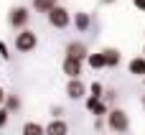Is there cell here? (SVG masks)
Returning a JSON list of instances; mask_svg holds the SVG:
<instances>
[{
  "label": "cell",
  "instance_id": "7402d4cb",
  "mask_svg": "<svg viewBox=\"0 0 145 135\" xmlns=\"http://www.w3.org/2000/svg\"><path fill=\"white\" fill-rule=\"evenodd\" d=\"M51 112H54V117H61V112H64V110H61V107H59V105H56V107H54V110H51Z\"/></svg>",
  "mask_w": 145,
  "mask_h": 135
},
{
  "label": "cell",
  "instance_id": "8fae6325",
  "mask_svg": "<svg viewBox=\"0 0 145 135\" xmlns=\"http://www.w3.org/2000/svg\"><path fill=\"white\" fill-rule=\"evenodd\" d=\"M102 54H105V64H107V69H115V66H120V61H122V54H120V48H115V46H107V48H102Z\"/></svg>",
  "mask_w": 145,
  "mask_h": 135
},
{
  "label": "cell",
  "instance_id": "9a60e30c",
  "mask_svg": "<svg viewBox=\"0 0 145 135\" xmlns=\"http://www.w3.org/2000/svg\"><path fill=\"white\" fill-rule=\"evenodd\" d=\"M3 107H5L10 115H13V112H18V110H20V97H18V94H5Z\"/></svg>",
  "mask_w": 145,
  "mask_h": 135
},
{
  "label": "cell",
  "instance_id": "d6986e66",
  "mask_svg": "<svg viewBox=\"0 0 145 135\" xmlns=\"http://www.w3.org/2000/svg\"><path fill=\"white\" fill-rule=\"evenodd\" d=\"M115 97H117V92H115V89H107V92L102 94V100H105L107 105H112V102H115Z\"/></svg>",
  "mask_w": 145,
  "mask_h": 135
},
{
  "label": "cell",
  "instance_id": "603a6c76",
  "mask_svg": "<svg viewBox=\"0 0 145 135\" xmlns=\"http://www.w3.org/2000/svg\"><path fill=\"white\" fill-rule=\"evenodd\" d=\"M5 94H8V92H5V89L0 87V107H3V102H5Z\"/></svg>",
  "mask_w": 145,
  "mask_h": 135
},
{
  "label": "cell",
  "instance_id": "d4e9b609",
  "mask_svg": "<svg viewBox=\"0 0 145 135\" xmlns=\"http://www.w3.org/2000/svg\"><path fill=\"white\" fill-rule=\"evenodd\" d=\"M140 105H143V110H145V94H143V97H140Z\"/></svg>",
  "mask_w": 145,
  "mask_h": 135
},
{
  "label": "cell",
  "instance_id": "ac0fdd59",
  "mask_svg": "<svg viewBox=\"0 0 145 135\" xmlns=\"http://www.w3.org/2000/svg\"><path fill=\"white\" fill-rule=\"evenodd\" d=\"M8 120H10V112H8L5 107H0V130L8 125Z\"/></svg>",
  "mask_w": 145,
  "mask_h": 135
},
{
  "label": "cell",
  "instance_id": "5bb4252c",
  "mask_svg": "<svg viewBox=\"0 0 145 135\" xmlns=\"http://www.w3.org/2000/svg\"><path fill=\"white\" fill-rule=\"evenodd\" d=\"M20 135H46V130H43V125H41V123H36V120H28V123H23Z\"/></svg>",
  "mask_w": 145,
  "mask_h": 135
},
{
  "label": "cell",
  "instance_id": "484cf974",
  "mask_svg": "<svg viewBox=\"0 0 145 135\" xmlns=\"http://www.w3.org/2000/svg\"><path fill=\"white\" fill-rule=\"evenodd\" d=\"M143 84H145V77H143Z\"/></svg>",
  "mask_w": 145,
  "mask_h": 135
},
{
  "label": "cell",
  "instance_id": "ffe728a7",
  "mask_svg": "<svg viewBox=\"0 0 145 135\" xmlns=\"http://www.w3.org/2000/svg\"><path fill=\"white\" fill-rule=\"evenodd\" d=\"M0 59H3V61L10 59V48H8V43H3V41H0Z\"/></svg>",
  "mask_w": 145,
  "mask_h": 135
},
{
  "label": "cell",
  "instance_id": "cb8c5ba5",
  "mask_svg": "<svg viewBox=\"0 0 145 135\" xmlns=\"http://www.w3.org/2000/svg\"><path fill=\"white\" fill-rule=\"evenodd\" d=\"M112 3H115V0H102V5H112Z\"/></svg>",
  "mask_w": 145,
  "mask_h": 135
},
{
  "label": "cell",
  "instance_id": "30bf717a",
  "mask_svg": "<svg viewBox=\"0 0 145 135\" xmlns=\"http://www.w3.org/2000/svg\"><path fill=\"white\" fill-rule=\"evenodd\" d=\"M43 130H46V135H69V123L61 117H54Z\"/></svg>",
  "mask_w": 145,
  "mask_h": 135
},
{
  "label": "cell",
  "instance_id": "2e32d148",
  "mask_svg": "<svg viewBox=\"0 0 145 135\" xmlns=\"http://www.w3.org/2000/svg\"><path fill=\"white\" fill-rule=\"evenodd\" d=\"M54 5H59V3H56V0H33V10H36V13H43V15H46Z\"/></svg>",
  "mask_w": 145,
  "mask_h": 135
},
{
  "label": "cell",
  "instance_id": "52a82bcc",
  "mask_svg": "<svg viewBox=\"0 0 145 135\" xmlns=\"http://www.w3.org/2000/svg\"><path fill=\"white\" fill-rule=\"evenodd\" d=\"M82 69H84V61H79V59H74V56H64V61H61V71H64L69 79L82 77Z\"/></svg>",
  "mask_w": 145,
  "mask_h": 135
},
{
  "label": "cell",
  "instance_id": "ba28073f",
  "mask_svg": "<svg viewBox=\"0 0 145 135\" xmlns=\"http://www.w3.org/2000/svg\"><path fill=\"white\" fill-rule=\"evenodd\" d=\"M64 56H74V59H79V61H87L89 48H87L84 41H69L66 48H64Z\"/></svg>",
  "mask_w": 145,
  "mask_h": 135
},
{
  "label": "cell",
  "instance_id": "5b68a950",
  "mask_svg": "<svg viewBox=\"0 0 145 135\" xmlns=\"http://www.w3.org/2000/svg\"><path fill=\"white\" fill-rule=\"evenodd\" d=\"M84 105H87V112H92L94 117H105L107 110H110V105L102 97H94V94H87L84 97Z\"/></svg>",
  "mask_w": 145,
  "mask_h": 135
},
{
  "label": "cell",
  "instance_id": "e0dca14e",
  "mask_svg": "<svg viewBox=\"0 0 145 135\" xmlns=\"http://www.w3.org/2000/svg\"><path fill=\"white\" fill-rule=\"evenodd\" d=\"M87 92H89V94H94V97H102V94H105V87H102L99 82H92V84L87 87Z\"/></svg>",
  "mask_w": 145,
  "mask_h": 135
},
{
  "label": "cell",
  "instance_id": "277c9868",
  "mask_svg": "<svg viewBox=\"0 0 145 135\" xmlns=\"http://www.w3.org/2000/svg\"><path fill=\"white\" fill-rule=\"evenodd\" d=\"M36 46H38L36 31L23 28V31L15 33V51H18V54H31V51H36Z\"/></svg>",
  "mask_w": 145,
  "mask_h": 135
},
{
  "label": "cell",
  "instance_id": "7c38bea8",
  "mask_svg": "<svg viewBox=\"0 0 145 135\" xmlns=\"http://www.w3.org/2000/svg\"><path fill=\"white\" fill-rule=\"evenodd\" d=\"M127 71L133 74V77H145V56H135V59H130L127 61Z\"/></svg>",
  "mask_w": 145,
  "mask_h": 135
},
{
  "label": "cell",
  "instance_id": "8992f818",
  "mask_svg": "<svg viewBox=\"0 0 145 135\" xmlns=\"http://www.w3.org/2000/svg\"><path fill=\"white\" fill-rule=\"evenodd\" d=\"M66 97L71 100V102H79V100H84L87 97V84L76 77V79H69L66 82Z\"/></svg>",
  "mask_w": 145,
  "mask_h": 135
},
{
  "label": "cell",
  "instance_id": "4fadbf2b",
  "mask_svg": "<svg viewBox=\"0 0 145 135\" xmlns=\"http://www.w3.org/2000/svg\"><path fill=\"white\" fill-rule=\"evenodd\" d=\"M89 69H94V71H102V69H107V64H105V54L102 51H97V54H92L89 51V56H87V61H84Z\"/></svg>",
  "mask_w": 145,
  "mask_h": 135
},
{
  "label": "cell",
  "instance_id": "6da1fadb",
  "mask_svg": "<svg viewBox=\"0 0 145 135\" xmlns=\"http://www.w3.org/2000/svg\"><path fill=\"white\" fill-rule=\"evenodd\" d=\"M105 123H107V130L115 135H122L130 130V115L122 107H110L107 115H105Z\"/></svg>",
  "mask_w": 145,
  "mask_h": 135
},
{
  "label": "cell",
  "instance_id": "3957f363",
  "mask_svg": "<svg viewBox=\"0 0 145 135\" xmlns=\"http://www.w3.org/2000/svg\"><path fill=\"white\" fill-rule=\"evenodd\" d=\"M46 20L51 23V28H56V31H66V28L71 26V13H69L64 5H54V8L46 13Z\"/></svg>",
  "mask_w": 145,
  "mask_h": 135
},
{
  "label": "cell",
  "instance_id": "44dd1931",
  "mask_svg": "<svg viewBox=\"0 0 145 135\" xmlns=\"http://www.w3.org/2000/svg\"><path fill=\"white\" fill-rule=\"evenodd\" d=\"M133 5H135L138 10H143V13H145V0H133Z\"/></svg>",
  "mask_w": 145,
  "mask_h": 135
},
{
  "label": "cell",
  "instance_id": "7a4b0ae2",
  "mask_svg": "<svg viewBox=\"0 0 145 135\" xmlns=\"http://www.w3.org/2000/svg\"><path fill=\"white\" fill-rule=\"evenodd\" d=\"M28 23H31V10L25 5H13L8 10V26L13 31H23V28H28Z\"/></svg>",
  "mask_w": 145,
  "mask_h": 135
},
{
  "label": "cell",
  "instance_id": "9c48e42d",
  "mask_svg": "<svg viewBox=\"0 0 145 135\" xmlns=\"http://www.w3.org/2000/svg\"><path fill=\"white\" fill-rule=\"evenodd\" d=\"M71 23H74V28H76L79 33H87V31L92 28V15H89V13H84V10H79V13H74Z\"/></svg>",
  "mask_w": 145,
  "mask_h": 135
}]
</instances>
